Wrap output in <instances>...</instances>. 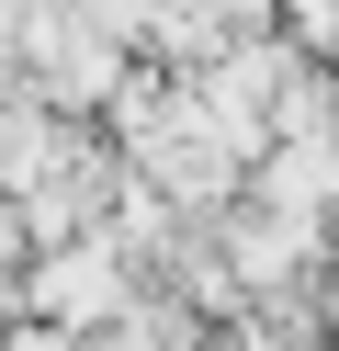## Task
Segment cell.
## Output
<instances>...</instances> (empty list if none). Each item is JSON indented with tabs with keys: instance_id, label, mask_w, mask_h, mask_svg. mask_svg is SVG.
I'll return each mask as SVG.
<instances>
[{
	"instance_id": "obj_4",
	"label": "cell",
	"mask_w": 339,
	"mask_h": 351,
	"mask_svg": "<svg viewBox=\"0 0 339 351\" xmlns=\"http://www.w3.org/2000/svg\"><path fill=\"white\" fill-rule=\"evenodd\" d=\"M79 12H90V23L113 34V46H136V34H147V12H158V0H79Z\"/></svg>"
},
{
	"instance_id": "obj_1",
	"label": "cell",
	"mask_w": 339,
	"mask_h": 351,
	"mask_svg": "<svg viewBox=\"0 0 339 351\" xmlns=\"http://www.w3.org/2000/svg\"><path fill=\"white\" fill-rule=\"evenodd\" d=\"M12 80L45 102V114L102 125V102L136 80V46H113L79 0H23V23H12Z\"/></svg>"
},
{
	"instance_id": "obj_5",
	"label": "cell",
	"mask_w": 339,
	"mask_h": 351,
	"mask_svg": "<svg viewBox=\"0 0 339 351\" xmlns=\"http://www.w3.org/2000/svg\"><path fill=\"white\" fill-rule=\"evenodd\" d=\"M0 351H79L68 328H45V317H23V328H0Z\"/></svg>"
},
{
	"instance_id": "obj_3",
	"label": "cell",
	"mask_w": 339,
	"mask_h": 351,
	"mask_svg": "<svg viewBox=\"0 0 339 351\" xmlns=\"http://www.w3.org/2000/svg\"><path fill=\"white\" fill-rule=\"evenodd\" d=\"M226 34H238V23H226L215 0H158V12H147V34H136V69H158V80H192L203 57L226 46Z\"/></svg>"
},
{
	"instance_id": "obj_2",
	"label": "cell",
	"mask_w": 339,
	"mask_h": 351,
	"mask_svg": "<svg viewBox=\"0 0 339 351\" xmlns=\"http://www.w3.org/2000/svg\"><path fill=\"white\" fill-rule=\"evenodd\" d=\"M136 295H147V283H136V261L113 250L102 227L68 238V250H34V261H23V317L68 328V340H79V328H113Z\"/></svg>"
},
{
	"instance_id": "obj_6",
	"label": "cell",
	"mask_w": 339,
	"mask_h": 351,
	"mask_svg": "<svg viewBox=\"0 0 339 351\" xmlns=\"http://www.w3.org/2000/svg\"><path fill=\"white\" fill-rule=\"evenodd\" d=\"M12 23H23V0H0V69H12Z\"/></svg>"
}]
</instances>
